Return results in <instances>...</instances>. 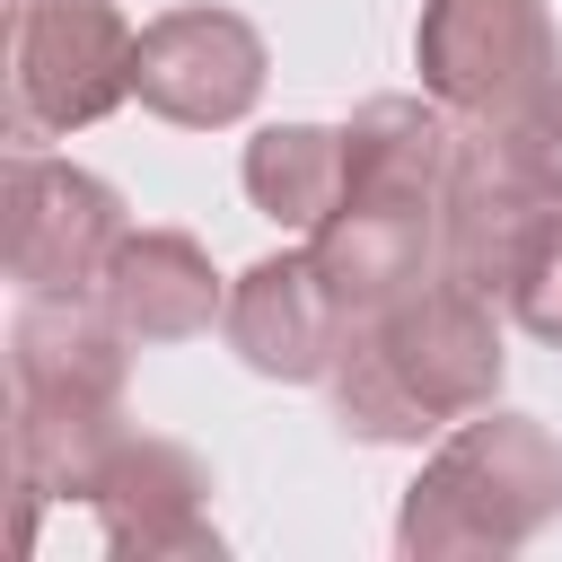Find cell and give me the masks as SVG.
Returning <instances> with one entry per match:
<instances>
[{
    "label": "cell",
    "mask_w": 562,
    "mask_h": 562,
    "mask_svg": "<svg viewBox=\"0 0 562 562\" xmlns=\"http://www.w3.org/2000/svg\"><path fill=\"white\" fill-rule=\"evenodd\" d=\"M492 386H501V325H492V290H474L465 272L413 281L404 299L360 316L334 360V404L342 430L360 439H422L474 422Z\"/></svg>",
    "instance_id": "cell-1"
},
{
    "label": "cell",
    "mask_w": 562,
    "mask_h": 562,
    "mask_svg": "<svg viewBox=\"0 0 562 562\" xmlns=\"http://www.w3.org/2000/svg\"><path fill=\"white\" fill-rule=\"evenodd\" d=\"M553 509H562V448L544 439V422L483 413L422 465L395 518V544L404 553H483V544L501 553V544H527Z\"/></svg>",
    "instance_id": "cell-2"
},
{
    "label": "cell",
    "mask_w": 562,
    "mask_h": 562,
    "mask_svg": "<svg viewBox=\"0 0 562 562\" xmlns=\"http://www.w3.org/2000/svg\"><path fill=\"white\" fill-rule=\"evenodd\" d=\"M140 35L114 0H18L9 18V132L44 140L70 123H97L114 97H132Z\"/></svg>",
    "instance_id": "cell-3"
},
{
    "label": "cell",
    "mask_w": 562,
    "mask_h": 562,
    "mask_svg": "<svg viewBox=\"0 0 562 562\" xmlns=\"http://www.w3.org/2000/svg\"><path fill=\"white\" fill-rule=\"evenodd\" d=\"M413 53H422L430 97L448 114H483V123H518L562 79L544 0H430Z\"/></svg>",
    "instance_id": "cell-4"
},
{
    "label": "cell",
    "mask_w": 562,
    "mask_h": 562,
    "mask_svg": "<svg viewBox=\"0 0 562 562\" xmlns=\"http://www.w3.org/2000/svg\"><path fill=\"white\" fill-rule=\"evenodd\" d=\"M114 246H123V202L97 176L18 149V167H9V272L35 299H79L105 281Z\"/></svg>",
    "instance_id": "cell-5"
},
{
    "label": "cell",
    "mask_w": 562,
    "mask_h": 562,
    "mask_svg": "<svg viewBox=\"0 0 562 562\" xmlns=\"http://www.w3.org/2000/svg\"><path fill=\"white\" fill-rule=\"evenodd\" d=\"M202 465L167 439H105L97 465H79L61 483V501L97 509V544L105 553H220L211 518H202Z\"/></svg>",
    "instance_id": "cell-6"
},
{
    "label": "cell",
    "mask_w": 562,
    "mask_h": 562,
    "mask_svg": "<svg viewBox=\"0 0 562 562\" xmlns=\"http://www.w3.org/2000/svg\"><path fill=\"white\" fill-rule=\"evenodd\" d=\"M263 88V44L228 9H176L140 26L132 53V97L158 105L167 123H237Z\"/></svg>",
    "instance_id": "cell-7"
},
{
    "label": "cell",
    "mask_w": 562,
    "mask_h": 562,
    "mask_svg": "<svg viewBox=\"0 0 562 562\" xmlns=\"http://www.w3.org/2000/svg\"><path fill=\"white\" fill-rule=\"evenodd\" d=\"M351 307L325 281L316 246L307 255H272L228 290V342L263 369V378H334L342 342H351Z\"/></svg>",
    "instance_id": "cell-8"
},
{
    "label": "cell",
    "mask_w": 562,
    "mask_h": 562,
    "mask_svg": "<svg viewBox=\"0 0 562 562\" xmlns=\"http://www.w3.org/2000/svg\"><path fill=\"white\" fill-rule=\"evenodd\" d=\"M105 316L132 334V342H184V334H202L211 316H228L220 307V272H211V255L193 246V237H176V228H123V246H114V263H105Z\"/></svg>",
    "instance_id": "cell-9"
},
{
    "label": "cell",
    "mask_w": 562,
    "mask_h": 562,
    "mask_svg": "<svg viewBox=\"0 0 562 562\" xmlns=\"http://www.w3.org/2000/svg\"><path fill=\"white\" fill-rule=\"evenodd\" d=\"M246 193H255L281 228L316 237V228L342 211V193H351V140H342V132H316V123L263 132V140L246 149Z\"/></svg>",
    "instance_id": "cell-10"
},
{
    "label": "cell",
    "mask_w": 562,
    "mask_h": 562,
    "mask_svg": "<svg viewBox=\"0 0 562 562\" xmlns=\"http://www.w3.org/2000/svg\"><path fill=\"white\" fill-rule=\"evenodd\" d=\"M501 149H509V167H518L536 193L562 202V79H553L518 123H501Z\"/></svg>",
    "instance_id": "cell-11"
}]
</instances>
